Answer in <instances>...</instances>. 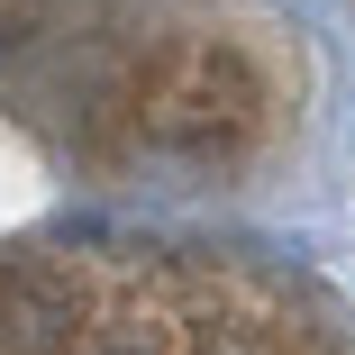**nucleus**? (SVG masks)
<instances>
[{
  "label": "nucleus",
  "mask_w": 355,
  "mask_h": 355,
  "mask_svg": "<svg viewBox=\"0 0 355 355\" xmlns=\"http://www.w3.org/2000/svg\"><path fill=\"white\" fill-rule=\"evenodd\" d=\"M0 355H355L319 273L219 237H10Z\"/></svg>",
  "instance_id": "nucleus-1"
},
{
  "label": "nucleus",
  "mask_w": 355,
  "mask_h": 355,
  "mask_svg": "<svg viewBox=\"0 0 355 355\" xmlns=\"http://www.w3.org/2000/svg\"><path fill=\"white\" fill-rule=\"evenodd\" d=\"M255 37L273 28L237 37L228 10L173 0H0V101L83 164H164L182 146L228 164V110L191 73L255 83Z\"/></svg>",
  "instance_id": "nucleus-2"
}]
</instances>
